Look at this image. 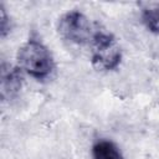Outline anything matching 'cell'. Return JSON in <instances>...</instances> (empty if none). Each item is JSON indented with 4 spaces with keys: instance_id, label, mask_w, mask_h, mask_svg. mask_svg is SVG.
Segmentation results:
<instances>
[{
    "instance_id": "1",
    "label": "cell",
    "mask_w": 159,
    "mask_h": 159,
    "mask_svg": "<svg viewBox=\"0 0 159 159\" xmlns=\"http://www.w3.org/2000/svg\"><path fill=\"white\" fill-rule=\"evenodd\" d=\"M17 67L35 80H46L55 68L53 57L43 42L36 37L30 36L29 40L19 48Z\"/></svg>"
},
{
    "instance_id": "2",
    "label": "cell",
    "mask_w": 159,
    "mask_h": 159,
    "mask_svg": "<svg viewBox=\"0 0 159 159\" xmlns=\"http://www.w3.org/2000/svg\"><path fill=\"white\" fill-rule=\"evenodd\" d=\"M91 61L98 71H113L122 61V50L112 34L97 31L91 41Z\"/></svg>"
},
{
    "instance_id": "3",
    "label": "cell",
    "mask_w": 159,
    "mask_h": 159,
    "mask_svg": "<svg viewBox=\"0 0 159 159\" xmlns=\"http://www.w3.org/2000/svg\"><path fill=\"white\" fill-rule=\"evenodd\" d=\"M57 30L62 39L76 45H86L88 42L91 43L94 35L92 32L88 17L77 10L63 14L58 19Z\"/></svg>"
},
{
    "instance_id": "4",
    "label": "cell",
    "mask_w": 159,
    "mask_h": 159,
    "mask_svg": "<svg viewBox=\"0 0 159 159\" xmlns=\"http://www.w3.org/2000/svg\"><path fill=\"white\" fill-rule=\"evenodd\" d=\"M21 70L19 67H14L9 71H2L1 80V94L4 99L12 98L21 88L22 76Z\"/></svg>"
},
{
    "instance_id": "5",
    "label": "cell",
    "mask_w": 159,
    "mask_h": 159,
    "mask_svg": "<svg viewBox=\"0 0 159 159\" xmlns=\"http://www.w3.org/2000/svg\"><path fill=\"white\" fill-rule=\"evenodd\" d=\"M93 159H124L118 147L111 140H98L92 148Z\"/></svg>"
},
{
    "instance_id": "6",
    "label": "cell",
    "mask_w": 159,
    "mask_h": 159,
    "mask_svg": "<svg viewBox=\"0 0 159 159\" xmlns=\"http://www.w3.org/2000/svg\"><path fill=\"white\" fill-rule=\"evenodd\" d=\"M142 21L152 34L159 35V2H152L143 7Z\"/></svg>"
},
{
    "instance_id": "7",
    "label": "cell",
    "mask_w": 159,
    "mask_h": 159,
    "mask_svg": "<svg viewBox=\"0 0 159 159\" xmlns=\"http://www.w3.org/2000/svg\"><path fill=\"white\" fill-rule=\"evenodd\" d=\"M0 12H1V36L5 37L6 34L10 31V20L7 17L6 10L2 4L0 5Z\"/></svg>"
}]
</instances>
